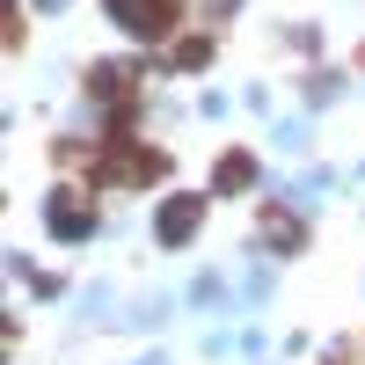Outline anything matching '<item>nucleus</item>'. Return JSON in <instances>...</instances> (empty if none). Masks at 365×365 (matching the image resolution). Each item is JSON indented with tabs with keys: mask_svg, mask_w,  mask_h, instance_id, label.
I'll list each match as a JSON object with an SVG mask.
<instances>
[{
	"mask_svg": "<svg viewBox=\"0 0 365 365\" xmlns=\"http://www.w3.org/2000/svg\"><path fill=\"white\" fill-rule=\"evenodd\" d=\"M110 15L132 29V37H168L175 15H182V0H110Z\"/></svg>",
	"mask_w": 365,
	"mask_h": 365,
	"instance_id": "1",
	"label": "nucleus"
},
{
	"mask_svg": "<svg viewBox=\"0 0 365 365\" xmlns=\"http://www.w3.org/2000/svg\"><path fill=\"white\" fill-rule=\"evenodd\" d=\"M154 168H161V154H154V146H132V139L103 146V161H96V175H103V182H146Z\"/></svg>",
	"mask_w": 365,
	"mask_h": 365,
	"instance_id": "2",
	"label": "nucleus"
},
{
	"mask_svg": "<svg viewBox=\"0 0 365 365\" xmlns=\"http://www.w3.org/2000/svg\"><path fill=\"white\" fill-rule=\"evenodd\" d=\"M88 227H96V212H88V197H81V190H58V197H51V234L81 241Z\"/></svg>",
	"mask_w": 365,
	"mask_h": 365,
	"instance_id": "3",
	"label": "nucleus"
},
{
	"mask_svg": "<svg viewBox=\"0 0 365 365\" xmlns=\"http://www.w3.org/2000/svg\"><path fill=\"white\" fill-rule=\"evenodd\" d=\"M154 234H161V241H190V234H197V197H168V212H161Z\"/></svg>",
	"mask_w": 365,
	"mask_h": 365,
	"instance_id": "4",
	"label": "nucleus"
},
{
	"mask_svg": "<svg viewBox=\"0 0 365 365\" xmlns=\"http://www.w3.org/2000/svg\"><path fill=\"white\" fill-rule=\"evenodd\" d=\"M249 175H256L249 154H227V161H220V190H249Z\"/></svg>",
	"mask_w": 365,
	"mask_h": 365,
	"instance_id": "5",
	"label": "nucleus"
}]
</instances>
